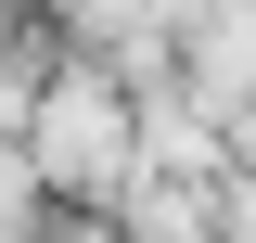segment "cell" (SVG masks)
<instances>
[{
    "label": "cell",
    "mask_w": 256,
    "mask_h": 243,
    "mask_svg": "<svg viewBox=\"0 0 256 243\" xmlns=\"http://www.w3.org/2000/svg\"><path fill=\"white\" fill-rule=\"evenodd\" d=\"M180 64H192L180 77L192 102H218V116L256 102V0H192L180 13Z\"/></svg>",
    "instance_id": "2"
},
{
    "label": "cell",
    "mask_w": 256,
    "mask_h": 243,
    "mask_svg": "<svg viewBox=\"0 0 256 243\" xmlns=\"http://www.w3.org/2000/svg\"><path fill=\"white\" fill-rule=\"evenodd\" d=\"M26 166H38V192L116 205L141 180V90H128L116 64H64L52 90H38V116H26Z\"/></svg>",
    "instance_id": "1"
}]
</instances>
